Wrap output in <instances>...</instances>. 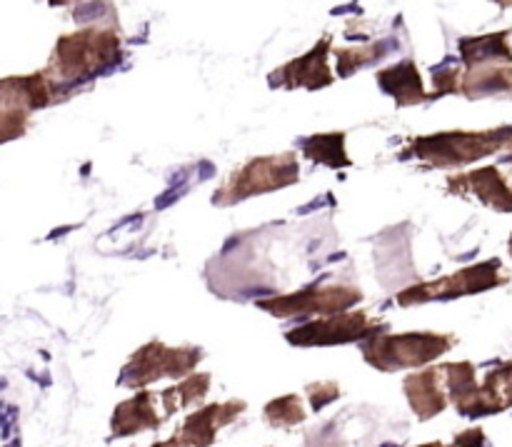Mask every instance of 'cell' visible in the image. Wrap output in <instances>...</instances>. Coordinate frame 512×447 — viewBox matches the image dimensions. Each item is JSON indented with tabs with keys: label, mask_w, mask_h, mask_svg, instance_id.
Segmentation results:
<instances>
[{
	"label": "cell",
	"mask_w": 512,
	"mask_h": 447,
	"mask_svg": "<svg viewBox=\"0 0 512 447\" xmlns=\"http://www.w3.org/2000/svg\"><path fill=\"white\" fill-rule=\"evenodd\" d=\"M453 348L450 335L438 333H405V335H378L375 333L363 345V355L373 368L383 373H395L403 368H415L435 360L438 355Z\"/></svg>",
	"instance_id": "1"
},
{
	"label": "cell",
	"mask_w": 512,
	"mask_h": 447,
	"mask_svg": "<svg viewBox=\"0 0 512 447\" xmlns=\"http://www.w3.org/2000/svg\"><path fill=\"white\" fill-rule=\"evenodd\" d=\"M510 128L490 130V133H438L428 138L410 140V148L405 150V158L428 160L438 168H450V165H465L473 160L485 158L510 143Z\"/></svg>",
	"instance_id": "2"
},
{
	"label": "cell",
	"mask_w": 512,
	"mask_h": 447,
	"mask_svg": "<svg viewBox=\"0 0 512 447\" xmlns=\"http://www.w3.org/2000/svg\"><path fill=\"white\" fill-rule=\"evenodd\" d=\"M120 40L115 33H75L63 38L55 48V60L63 78H93L118 63Z\"/></svg>",
	"instance_id": "3"
},
{
	"label": "cell",
	"mask_w": 512,
	"mask_h": 447,
	"mask_svg": "<svg viewBox=\"0 0 512 447\" xmlns=\"http://www.w3.org/2000/svg\"><path fill=\"white\" fill-rule=\"evenodd\" d=\"M300 168L298 160L290 153L270 155V158H255L238 170L223 188L215 193V203L230 205L238 200L250 198V195L268 193V190L285 188L298 180Z\"/></svg>",
	"instance_id": "4"
},
{
	"label": "cell",
	"mask_w": 512,
	"mask_h": 447,
	"mask_svg": "<svg viewBox=\"0 0 512 447\" xmlns=\"http://www.w3.org/2000/svg\"><path fill=\"white\" fill-rule=\"evenodd\" d=\"M203 358L198 348H165L163 343H148L133 355L123 368L120 383L130 388H140L158 378H183L193 370V365Z\"/></svg>",
	"instance_id": "5"
},
{
	"label": "cell",
	"mask_w": 512,
	"mask_h": 447,
	"mask_svg": "<svg viewBox=\"0 0 512 447\" xmlns=\"http://www.w3.org/2000/svg\"><path fill=\"white\" fill-rule=\"evenodd\" d=\"M363 298L358 288L350 285H320L293 295H275L270 300H258V308L268 310L275 318H298V315H333L343 313Z\"/></svg>",
	"instance_id": "6"
},
{
	"label": "cell",
	"mask_w": 512,
	"mask_h": 447,
	"mask_svg": "<svg viewBox=\"0 0 512 447\" xmlns=\"http://www.w3.org/2000/svg\"><path fill=\"white\" fill-rule=\"evenodd\" d=\"M378 328V320L365 313H333L290 330L288 340L293 345H303V348H308V345H343L365 338V335H375Z\"/></svg>",
	"instance_id": "7"
},
{
	"label": "cell",
	"mask_w": 512,
	"mask_h": 447,
	"mask_svg": "<svg viewBox=\"0 0 512 447\" xmlns=\"http://www.w3.org/2000/svg\"><path fill=\"white\" fill-rule=\"evenodd\" d=\"M498 270H500V260L473 265V268L460 270V273L438 280V283L415 285V288L405 290V293L398 295V303L415 305V303H428V300H448V298H460V295L480 293V290H488L493 288V285L503 283V278H498Z\"/></svg>",
	"instance_id": "8"
},
{
	"label": "cell",
	"mask_w": 512,
	"mask_h": 447,
	"mask_svg": "<svg viewBox=\"0 0 512 447\" xmlns=\"http://www.w3.org/2000/svg\"><path fill=\"white\" fill-rule=\"evenodd\" d=\"M328 48H330V38H325L323 43L315 45L308 55L293 60V63H288L285 68L275 70L273 85H283V88L318 90L333 83V75H330L328 70Z\"/></svg>",
	"instance_id": "9"
},
{
	"label": "cell",
	"mask_w": 512,
	"mask_h": 447,
	"mask_svg": "<svg viewBox=\"0 0 512 447\" xmlns=\"http://www.w3.org/2000/svg\"><path fill=\"white\" fill-rule=\"evenodd\" d=\"M245 410L243 400H230L223 405H210V408L200 410V413L190 415L185 420L183 430L178 433V438L173 443L180 445H210L213 443L215 433H218L223 425L233 423L240 413Z\"/></svg>",
	"instance_id": "10"
},
{
	"label": "cell",
	"mask_w": 512,
	"mask_h": 447,
	"mask_svg": "<svg viewBox=\"0 0 512 447\" xmlns=\"http://www.w3.org/2000/svg\"><path fill=\"white\" fill-rule=\"evenodd\" d=\"M448 185L455 193H475L483 203L505 210V213L512 210V190L508 188L498 168H483L468 175H453Z\"/></svg>",
	"instance_id": "11"
},
{
	"label": "cell",
	"mask_w": 512,
	"mask_h": 447,
	"mask_svg": "<svg viewBox=\"0 0 512 447\" xmlns=\"http://www.w3.org/2000/svg\"><path fill=\"white\" fill-rule=\"evenodd\" d=\"M440 383H443L440 368L425 370V373L420 375H410V378L405 380V395H408L410 405H413V410L423 420L443 413L445 405H448V398H445V393L440 390Z\"/></svg>",
	"instance_id": "12"
},
{
	"label": "cell",
	"mask_w": 512,
	"mask_h": 447,
	"mask_svg": "<svg viewBox=\"0 0 512 447\" xmlns=\"http://www.w3.org/2000/svg\"><path fill=\"white\" fill-rule=\"evenodd\" d=\"M153 403H155L153 395L138 393L135 398L125 400L123 405H118L113 418V433L118 435V438H128V435L140 433V430L158 428L160 420L158 415H155Z\"/></svg>",
	"instance_id": "13"
},
{
	"label": "cell",
	"mask_w": 512,
	"mask_h": 447,
	"mask_svg": "<svg viewBox=\"0 0 512 447\" xmlns=\"http://www.w3.org/2000/svg\"><path fill=\"white\" fill-rule=\"evenodd\" d=\"M378 83L385 93L393 95V98L398 100V105H415L420 103V100L428 98L413 60H403V63L395 65V68L383 70V73L378 75Z\"/></svg>",
	"instance_id": "14"
},
{
	"label": "cell",
	"mask_w": 512,
	"mask_h": 447,
	"mask_svg": "<svg viewBox=\"0 0 512 447\" xmlns=\"http://www.w3.org/2000/svg\"><path fill=\"white\" fill-rule=\"evenodd\" d=\"M460 53L465 63H485V60H512L508 33L483 35V38H465L460 40Z\"/></svg>",
	"instance_id": "15"
},
{
	"label": "cell",
	"mask_w": 512,
	"mask_h": 447,
	"mask_svg": "<svg viewBox=\"0 0 512 447\" xmlns=\"http://www.w3.org/2000/svg\"><path fill=\"white\" fill-rule=\"evenodd\" d=\"M345 135L343 133H325V135H313L310 140H305L303 150L310 160L315 163L330 165V168H345L350 165V158L345 155Z\"/></svg>",
	"instance_id": "16"
},
{
	"label": "cell",
	"mask_w": 512,
	"mask_h": 447,
	"mask_svg": "<svg viewBox=\"0 0 512 447\" xmlns=\"http://www.w3.org/2000/svg\"><path fill=\"white\" fill-rule=\"evenodd\" d=\"M210 388V375H190L185 378L178 388L173 390H165L163 393V405H165V413H175V410L185 408L190 403H198V400L205 398Z\"/></svg>",
	"instance_id": "17"
},
{
	"label": "cell",
	"mask_w": 512,
	"mask_h": 447,
	"mask_svg": "<svg viewBox=\"0 0 512 447\" xmlns=\"http://www.w3.org/2000/svg\"><path fill=\"white\" fill-rule=\"evenodd\" d=\"M265 415H268L270 423L278 425V428H290V425L300 423V420L305 418L298 395H285V398L270 403L268 408H265Z\"/></svg>",
	"instance_id": "18"
},
{
	"label": "cell",
	"mask_w": 512,
	"mask_h": 447,
	"mask_svg": "<svg viewBox=\"0 0 512 447\" xmlns=\"http://www.w3.org/2000/svg\"><path fill=\"white\" fill-rule=\"evenodd\" d=\"M320 393V398L318 395H315L313 398V405H315V410H320L323 408L325 403H330V400H335L338 398V388H335L333 383H325V385H318V388H315Z\"/></svg>",
	"instance_id": "19"
},
{
	"label": "cell",
	"mask_w": 512,
	"mask_h": 447,
	"mask_svg": "<svg viewBox=\"0 0 512 447\" xmlns=\"http://www.w3.org/2000/svg\"><path fill=\"white\" fill-rule=\"evenodd\" d=\"M500 5H512V0H498Z\"/></svg>",
	"instance_id": "20"
},
{
	"label": "cell",
	"mask_w": 512,
	"mask_h": 447,
	"mask_svg": "<svg viewBox=\"0 0 512 447\" xmlns=\"http://www.w3.org/2000/svg\"><path fill=\"white\" fill-rule=\"evenodd\" d=\"M58 3H65V0H58Z\"/></svg>",
	"instance_id": "21"
},
{
	"label": "cell",
	"mask_w": 512,
	"mask_h": 447,
	"mask_svg": "<svg viewBox=\"0 0 512 447\" xmlns=\"http://www.w3.org/2000/svg\"><path fill=\"white\" fill-rule=\"evenodd\" d=\"M510 143H512V135H510Z\"/></svg>",
	"instance_id": "22"
},
{
	"label": "cell",
	"mask_w": 512,
	"mask_h": 447,
	"mask_svg": "<svg viewBox=\"0 0 512 447\" xmlns=\"http://www.w3.org/2000/svg\"><path fill=\"white\" fill-rule=\"evenodd\" d=\"M510 248H512V243H510Z\"/></svg>",
	"instance_id": "23"
}]
</instances>
